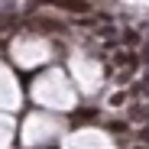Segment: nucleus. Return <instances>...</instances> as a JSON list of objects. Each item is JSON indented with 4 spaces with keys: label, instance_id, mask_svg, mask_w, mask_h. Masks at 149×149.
<instances>
[{
    "label": "nucleus",
    "instance_id": "obj_1",
    "mask_svg": "<svg viewBox=\"0 0 149 149\" xmlns=\"http://www.w3.org/2000/svg\"><path fill=\"white\" fill-rule=\"evenodd\" d=\"M52 3L68 13H88V0H52Z\"/></svg>",
    "mask_w": 149,
    "mask_h": 149
},
{
    "label": "nucleus",
    "instance_id": "obj_2",
    "mask_svg": "<svg viewBox=\"0 0 149 149\" xmlns=\"http://www.w3.org/2000/svg\"><path fill=\"white\" fill-rule=\"evenodd\" d=\"M97 117V110H78L74 113V123H84V120H94Z\"/></svg>",
    "mask_w": 149,
    "mask_h": 149
},
{
    "label": "nucleus",
    "instance_id": "obj_3",
    "mask_svg": "<svg viewBox=\"0 0 149 149\" xmlns=\"http://www.w3.org/2000/svg\"><path fill=\"white\" fill-rule=\"evenodd\" d=\"M136 149H143V146H136Z\"/></svg>",
    "mask_w": 149,
    "mask_h": 149
}]
</instances>
